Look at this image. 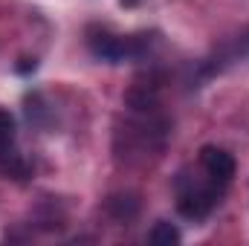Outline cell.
<instances>
[{"mask_svg":"<svg viewBox=\"0 0 249 246\" xmlns=\"http://www.w3.org/2000/svg\"><path fill=\"white\" fill-rule=\"evenodd\" d=\"M122 3H127V6H133V3H136V0H122Z\"/></svg>","mask_w":249,"mask_h":246,"instance_id":"cell-6","label":"cell"},{"mask_svg":"<svg viewBox=\"0 0 249 246\" xmlns=\"http://www.w3.org/2000/svg\"><path fill=\"white\" fill-rule=\"evenodd\" d=\"M200 165L206 168V174L214 180V183L226 185L235 177V159L232 154H226L223 148H214V145H206L200 151Z\"/></svg>","mask_w":249,"mask_h":246,"instance_id":"cell-3","label":"cell"},{"mask_svg":"<svg viewBox=\"0 0 249 246\" xmlns=\"http://www.w3.org/2000/svg\"><path fill=\"white\" fill-rule=\"evenodd\" d=\"M177 188H180L177 209H180V214H186L191 220L206 217V214L214 209V203H217V183H212V185L191 183L188 188L183 183H177Z\"/></svg>","mask_w":249,"mask_h":246,"instance_id":"cell-1","label":"cell"},{"mask_svg":"<svg viewBox=\"0 0 249 246\" xmlns=\"http://www.w3.org/2000/svg\"><path fill=\"white\" fill-rule=\"evenodd\" d=\"M148 241H151L154 246H177L180 241H183V235H180V229H177L174 223H168V220H160V223L151 229Z\"/></svg>","mask_w":249,"mask_h":246,"instance_id":"cell-5","label":"cell"},{"mask_svg":"<svg viewBox=\"0 0 249 246\" xmlns=\"http://www.w3.org/2000/svg\"><path fill=\"white\" fill-rule=\"evenodd\" d=\"M0 171H23L15 154V116L9 110H0Z\"/></svg>","mask_w":249,"mask_h":246,"instance_id":"cell-4","label":"cell"},{"mask_svg":"<svg viewBox=\"0 0 249 246\" xmlns=\"http://www.w3.org/2000/svg\"><path fill=\"white\" fill-rule=\"evenodd\" d=\"M90 50H93L96 58H102L107 64H122L124 58H133L139 53L133 41L110 35V32H90Z\"/></svg>","mask_w":249,"mask_h":246,"instance_id":"cell-2","label":"cell"}]
</instances>
